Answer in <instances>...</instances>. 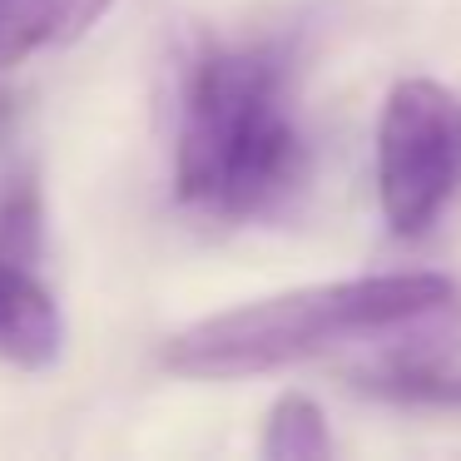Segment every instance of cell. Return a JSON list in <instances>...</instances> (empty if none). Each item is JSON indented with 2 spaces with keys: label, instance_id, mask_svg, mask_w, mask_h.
I'll list each match as a JSON object with an SVG mask.
<instances>
[{
  "label": "cell",
  "instance_id": "obj_9",
  "mask_svg": "<svg viewBox=\"0 0 461 461\" xmlns=\"http://www.w3.org/2000/svg\"><path fill=\"white\" fill-rule=\"evenodd\" d=\"M110 5H114V0H60V35H55V45L80 41V35L90 31Z\"/></svg>",
  "mask_w": 461,
  "mask_h": 461
},
{
  "label": "cell",
  "instance_id": "obj_3",
  "mask_svg": "<svg viewBox=\"0 0 461 461\" xmlns=\"http://www.w3.org/2000/svg\"><path fill=\"white\" fill-rule=\"evenodd\" d=\"M461 184V100L437 80L392 85L377 124V194L397 239L441 219Z\"/></svg>",
  "mask_w": 461,
  "mask_h": 461
},
{
  "label": "cell",
  "instance_id": "obj_4",
  "mask_svg": "<svg viewBox=\"0 0 461 461\" xmlns=\"http://www.w3.org/2000/svg\"><path fill=\"white\" fill-rule=\"evenodd\" d=\"M65 352V318L31 263L0 258V357L25 372L55 367Z\"/></svg>",
  "mask_w": 461,
  "mask_h": 461
},
{
  "label": "cell",
  "instance_id": "obj_7",
  "mask_svg": "<svg viewBox=\"0 0 461 461\" xmlns=\"http://www.w3.org/2000/svg\"><path fill=\"white\" fill-rule=\"evenodd\" d=\"M60 35V0H0V70Z\"/></svg>",
  "mask_w": 461,
  "mask_h": 461
},
{
  "label": "cell",
  "instance_id": "obj_1",
  "mask_svg": "<svg viewBox=\"0 0 461 461\" xmlns=\"http://www.w3.org/2000/svg\"><path fill=\"white\" fill-rule=\"evenodd\" d=\"M308 149L278 45H213L194 60L174 144V194L213 219L273 213L303 184Z\"/></svg>",
  "mask_w": 461,
  "mask_h": 461
},
{
  "label": "cell",
  "instance_id": "obj_5",
  "mask_svg": "<svg viewBox=\"0 0 461 461\" xmlns=\"http://www.w3.org/2000/svg\"><path fill=\"white\" fill-rule=\"evenodd\" d=\"M258 451L268 461H322V456H332V437H328V421H322L318 402L303 397V392L278 397L268 411V421H263V447Z\"/></svg>",
  "mask_w": 461,
  "mask_h": 461
},
{
  "label": "cell",
  "instance_id": "obj_6",
  "mask_svg": "<svg viewBox=\"0 0 461 461\" xmlns=\"http://www.w3.org/2000/svg\"><path fill=\"white\" fill-rule=\"evenodd\" d=\"M357 387L367 397L407 402V407H461V367H437V362H392L362 372Z\"/></svg>",
  "mask_w": 461,
  "mask_h": 461
},
{
  "label": "cell",
  "instance_id": "obj_8",
  "mask_svg": "<svg viewBox=\"0 0 461 461\" xmlns=\"http://www.w3.org/2000/svg\"><path fill=\"white\" fill-rule=\"evenodd\" d=\"M41 194H35V184H15L5 199H0V258L5 263H35V253H41Z\"/></svg>",
  "mask_w": 461,
  "mask_h": 461
},
{
  "label": "cell",
  "instance_id": "obj_2",
  "mask_svg": "<svg viewBox=\"0 0 461 461\" xmlns=\"http://www.w3.org/2000/svg\"><path fill=\"white\" fill-rule=\"evenodd\" d=\"M456 303V283L441 273H372V278L312 283L278 298L213 312L164 342V367L199 382H233L288 362L318 357L352 338L421 322Z\"/></svg>",
  "mask_w": 461,
  "mask_h": 461
}]
</instances>
